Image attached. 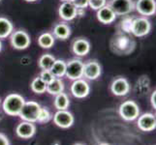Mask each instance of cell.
<instances>
[{
    "mask_svg": "<svg viewBox=\"0 0 156 145\" xmlns=\"http://www.w3.org/2000/svg\"><path fill=\"white\" fill-rule=\"evenodd\" d=\"M25 103L23 96L19 94H10L3 102V110L10 116H19Z\"/></svg>",
    "mask_w": 156,
    "mask_h": 145,
    "instance_id": "1",
    "label": "cell"
},
{
    "mask_svg": "<svg viewBox=\"0 0 156 145\" xmlns=\"http://www.w3.org/2000/svg\"><path fill=\"white\" fill-rule=\"evenodd\" d=\"M41 109V105L34 101L25 102L23 109H21L19 116L23 121H27L31 123L37 122L38 119V114Z\"/></svg>",
    "mask_w": 156,
    "mask_h": 145,
    "instance_id": "2",
    "label": "cell"
},
{
    "mask_svg": "<svg viewBox=\"0 0 156 145\" xmlns=\"http://www.w3.org/2000/svg\"><path fill=\"white\" fill-rule=\"evenodd\" d=\"M119 114L125 121H134L140 115V109L134 101H126L119 106Z\"/></svg>",
    "mask_w": 156,
    "mask_h": 145,
    "instance_id": "3",
    "label": "cell"
},
{
    "mask_svg": "<svg viewBox=\"0 0 156 145\" xmlns=\"http://www.w3.org/2000/svg\"><path fill=\"white\" fill-rule=\"evenodd\" d=\"M151 24L146 18H137L131 21L130 30L137 37H144L149 33Z\"/></svg>",
    "mask_w": 156,
    "mask_h": 145,
    "instance_id": "4",
    "label": "cell"
},
{
    "mask_svg": "<svg viewBox=\"0 0 156 145\" xmlns=\"http://www.w3.org/2000/svg\"><path fill=\"white\" fill-rule=\"evenodd\" d=\"M83 66L84 64L79 59H73L66 63L65 76L72 80L82 78L83 77Z\"/></svg>",
    "mask_w": 156,
    "mask_h": 145,
    "instance_id": "5",
    "label": "cell"
},
{
    "mask_svg": "<svg viewBox=\"0 0 156 145\" xmlns=\"http://www.w3.org/2000/svg\"><path fill=\"white\" fill-rule=\"evenodd\" d=\"M11 44L17 50H25L30 45V37L23 30H18L11 36Z\"/></svg>",
    "mask_w": 156,
    "mask_h": 145,
    "instance_id": "6",
    "label": "cell"
},
{
    "mask_svg": "<svg viewBox=\"0 0 156 145\" xmlns=\"http://www.w3.org/2000/svg\"><path fill=\"white\" fill-rule=\"evenodd\" d=\"M109 6L117 16H124L131 13L135 8L132 0H112Z\"/></svg>",
    "mask_w": 156,
    "mask_h": 145,
    "instance_id": "7",
    "label": "cell"
},
{
    "mask_svg": "<svg viewBox=\"0 0 156 145\" xmlns=\"http://www.w3.org/2000/svg\"><path fill=\"white\" fill-rule=\"evenodd\" d=\"M55 124L62 129H68L74 124V116L71 112L65 110H58L53 116Z\"/></svg>",
    "mask_w": 156,
    "mask_h": 145,
    "instance_id": "8",
    "label": "cell"
},
{
    "mask_svg": "<svg viewBox=\"0 0 156 145\" xmlns=\"http://www.w3.org/2000/svg\"><path fill=\"white\" fill-rule=\"evenodd\" d=\"M89 84L84 79L80 78L74 80L71 86V92L74 97H76L78 99H83L89 94Z\"/></svg>",
    "mask_w": 156,
    "mask_h": 145,
    "instance_id": "9",
    "label": "cell"
},
{
    "mask_svg": "<svg viewBox=\"0 0 156 145\" xmlns=\"http://www.w3.org/2000/svg\"><path fill=\"white\" fill-rule=\"evenodd\" d=\"M135 8L140 15L149 17L156 12V2L155 0H138Z\"/></svg>",
    "mask_w": 156,
    "mask_h": 145,
    "instance_id": "10",
    "label": "cell"
},
{
    "mask_svg": "<svg viewBox=\"0 0 156 145\" xmlns=\"http://www.w3.org/2000/svg\"><path fill=\"white\" fill-rule=\"evenodd\" d=\"M138 127L143 132H151L156 128V119L152 113H144L138 119Z\"/></svg>",
    "mask_w": 156,
    "mask_h": 145,
    "instance_id": "11",
    "label": "cell"
},
{
    "mask_svg": "<svg viewBox=\"0 0 156 145\" xmlns=\"http://www.w3.org/2000/svg\"><path fill=\"white\" fill-rule=\"evenodd\" d=\"M58 14L64 20H72L78 16V9L72 2H63L58 9Z\"/></svg>",
    "mask_w": 156,
    "mask_h": 145,
    "instance_id": "12",
    "label": "cell"
},
{
    "mask_svg": "<svg viewBox=\"0 0 156 145\" xmlns=\"http://www.w3.org/2000/svg\"><path fill=\"white\" fill-rule=\"evenodd\" d=\"M35 132H36L35 125L33 123L27 122V121H23L20 123L17 129H16L17 136L23 139H28L32 137L35 135Z\"/></svg>",
    "mask_w": 156,
    "mask_h": 145,
    "instance_id": "13",
    "label": "cell"
},
{
    "mask_svg": "<svg viewBox=\"0 0 156 145\" xmlns=\"http://www.w3.org/2000/svg\"><path fill=\"white\" fill-rule=\"evenodd\" d=\"M111 90L112 94L115 96H125L130 90V85H129L126 78H118L112 81L111 85Z\"/></svg>",
    "mask_w": 156,
    "mask_h": 145,
    "instance_id": "14",
    "label": "cell"
},
{
    "mask_svg": "<svg viewBox=\"0 0 156 145\" xmlns=\"http://www.w3.org/2000/svg\"><path fill=\"white\" fill-rule=\"evenodd\" d=\"M101 74V67L98 62L90 61L83 66V77L87 79L94 80Z\"/></svg>",
    "mask_w": 156,
    "mask_h": 145,
    "instance_id": "15",
    "label": "cell"
},
{
    "mask_svg": "<svg viewBox=\"0 0 156 145\" xmlns=\"http://www.w3.org/2000/svg\"><path fill=\"white\" fill-rule=\"evenodd\" d=\"M116 18L115 13L112 11V9L109 5H105L99 10H97V19L100 22L104 24L112 23Z\"/></svg>",
    "mask_w": 156,
    "mask_h": 145,
    "instance_id": "16",
    "label": "cell"
},
{
    "mask_svg": "<svg viewBox=\"0 0 156 145\" xmlns=\"http://www.w3.org/2000/svg\"><path fill=\"white\" fill-rule=\"evenodd\" d=\"M90 50V45L87 40L78 39L73 44V52L79 56L87 55Z\"/></svg>",
    "mask_w": 156,
    "mask_h": 145,
    "instance_id": "17",
    "label": "cell"
},
{
    "mask_svg": "<svg viewBox=\"0 0 156 145\" xmlns=\"http://www.w3.org/2000/svg\"><path fill=\"white\" fill-rule=\"evenodd\" d=\"M64 90V83L60 78H55V79L47 84V92L51 95H58L59 93L63 92Z\"/></svg>",
    "mask_w": 156,
    "mask_h": 145,
    "instance_id": "18",
    "label": "cell"
},
{
    "mask_svg": "<svg viewBox=\"0 0 156 145\" xmlns=\"http://www.w3.org/2000/svg\"><path fill=\"white\" fill-rule=\"evenodd\" d=\"M53 34L60 40H66L71 35V29L65 23H58L53 28Z\"/></svg>",
    "mask_w": 156,
    "mask_h": 145,
    "instance_id": "19",
    "label": "cell"
},
{
    "mask_svg": "<svg viewBox=\"0 0 156 145\" xmlns=\"http://www.w3.org/2000/svg\"><path fill=\"white\" fill-rule=\"evenodd\" d=\"M13 24L6 18H0V39L7 38L13 32Z\"/></svg>",
    "mask_w": 156,
    "mask_h": 145,
    "instance_id": "20",
    "label": "cell"
},
{
    "mask_svg": "<svg viewBox=\"0 0 156 145\" xmlns=\"http://www.w3.org/2000/svg\"><path fill=\"white\" fill-rule=\"evenodd\" d=\"M50 71L53 74V76L55 78H62L63 76H65L66 73V63L63 60H56L55 59Z\"/></svg>",
    "mask_w": 156,
    "mask_h": 145,
    "instance_id": "21",
    "label": "cell"
},
{
    "mask_svg": "<svg viewBox=\"0 0 156 145\" xmlns=\"http://www.w3.org/2000/svg\"><path fill=\"white\" fill-rule=\"evenodd\" d=\"M70 105V101L68 96L65 93H59L58 95L55 96V109H57L58 110H65L68 109V106Z\"/></svg>",
    "mask_w": 156,
    "mask_h": 145,
    "instance_id": "22",
    "label": "cell"
},
{
    "mask_svg": "<svg viewBox=\"0 0 156 145\" xmlns=\"http://www.w3.org/2000/svg\"><path fill=\"white\" fill-rule=\"evenodd\" d=\"M38 44L43 48H51L55 44V37L51 33H43L38 38Z\"/></svg>",
    "mask_w": 156,
    "mask_h": 145,
    "instance_id": "23",
    "label": "cell"
},
{
    "mask_svg": "<svg viewBox=\"0 0 156 145\" xmlns=\"http://www.w3.org/2000/svg\"><path fill=\"white\" fill-rule=\"evenodd\" d=\"M31 90L36 94H43L47 91V83L39 78H35L31 82Z\"/></svg>",
    "mask_w": 156,
    "mask_h": 145,
    "instance_id": "24",
    "label": "cell"
},
{
    "mask_svg": "<svg viewBox=\"0 0 156 145\" xmlns=\"http://www.w3.org/2000/svg\"><path fill=\"white\" fill-rule=\"evenodd\" d=\"M55 61V58L51 54H44L42 55L38 61L39 67L42 70H51L53 63Z\"/></svg>",
    "mask_w": 156,
    "mask_h": 145,
    "instance_id": "25",
    "label": "cell"
},
{
    "mask_svg": "<svg viewBox=\"0 0 156 145\" xmlns=\"http://www.w3.org/2000/svg\"><path fill=\"white\" fill-rule=\"evenodd\" d=\"M51 118V115L50 113V111L48 110L46 107H42L40 109L39 114H38V119H37V122L41 123V124H44V123H48Z\"/></svg>",
    "mask_w": 156,
    "mask_h": 145,
    "instance_id": "26",
    "label": "cell"
},
{
    "mask_svg": "<svg viewBox=\"0 0 156 145\" xmlns=\"http://www.w3.org/2000/svg\"><path fill=\"white\" fill-rule=\"evenodd\" d=\"M40 78L44 81L45 83H50L55 78V77L53 76V74L50 71V70H43L40 74Z\"/></svg>",
    "mask_w": 156,
    "mask_h": 145,
    "instance_id": "27",
    "label": "cell"
},
{
    "mask_svg": "<svg viewBox=\"0 0 156 145\" xmlns=\"http://www.w3.org/2000/svg\"><path fill=\"white\" fill-rule=\"evenodd\" d=\"M106 5V0H88V6L93 10H99Z\"/></svg>",
    "mask_w": 156,
    "mask_h": 145,
    "instance_id": "28",
    "label": "cell"
},
{
    "mask_svg": "<svg viewBox=\"0 0 156 145\" xmlns=\"http://www.w3.org/2000/svg\"><path fill=\"white\" fill-rule=\"evenodd\" d=\"M77 9H84L88 6V0H71Z\"/></svg>",
    "mask_w": 156,
    "mask_h": 145,
    "instance_id": "29",
    "label": "cell"
},
{
    "mask_svg": "<svg viewBox=\"0 0 156 145\" xmlns=\"http://www.w3.org/2000/svg\"><path fill=\"white\" fill-rule=\"evenodd\" d=\"M0 145H10L8 137L0 133Z\"/></svg>",
    "mask_w": 156,
    "mask_h": 145,
    "instance_id": "30",
    "label": "cell"
},
{
    "mask_svg": "<svg viewBox=\"0 0 156 145\" xmlns=\"http://www.w3.org/2000/svg\"><path fill=\"white\" fill-rule=\"evenodd\" d=\"M150 103H151V105L153 109H156V92H152L151 97H150Z\"/></svg>",
    "mask_w": 156,
    "mask_h": 145,
    "instance_id": "31",
    "label": "cell"
},
{
    "mask_svg": "<svg viewBox=\"0 0 156 145\" xmlns=\"http://www.w3.org/2000/svg\"><path fill=\"white\" fill-rule=\"evenodd\" d=\"M61 1H63V2H71V0H61Z\"/></svg>",
    "mask_w": 156,
    "mask_h": 145,
    "instance_id": "32",
    "label": "cell"
},
{
    "mask_svg": "<svg viewBox=\"0 0 156 145\" xmlns=\"http://www.w3.org/2000/svg\"><path fill=\"white\" fill-rule=\"evenodd\" d=\"M25 1H28V2H33V1H36V0H25Z\"/></svg>",
    "mask_w": 156,
    "mask_h": 145,
    "instance_id": "33",
    "label": "cell"
},
{
    "mask_svg": "<svg viewBox=\"0 0 156 145\" xmlns=\"http://www.w3.org/2000/svg\"><path fill=\"white\" fill-rule=\"evenodd\" d=\"M1 48H2V44H1V41H0V51H1Z\"/></svg>",
    "mask_w": 156,
    "mask_h": 145,
    "instance_id": "34",
    "label": "cell"
},
{
    "mask_svg": "<svg viewBox=\"0 0 156 145\" xmlns=\"http://www.w3.org/2000/svg\"><path fill=\"white\" fill-rule=\"evenodd\" d=\"M99 145H110V144H108V143H101V144H99Z\"/></svg>",
    "mask_w": 156,
    "mask_h": 145,
    "instance_id": "35",
    "label": "cell"
},
{
    "mask_svg": "<svg viewBox=\"0 0 156 145\" xmlns=\"http://www.w3.org/2000/svg\"><path fill=\"white\" fill-rule=\"evenodd\" d=\"M74 145H83V144H80V143H77V144H74Z\"/></svg>",
    "mask_w": 156,
    "mask_h": 145,
    "instance_id": "36",
    "label": "cell"
},
{
    "mask_svg": "<svg viewBox=\"0 0 156 145\" xmlns=\"http://www.w3.org/2000/svg\"><path fill=\"white\" fill-rule=\"evenodd\" d=\"M0 101H1V100H0Z\"/></svg>",
    "mask_w": 156,
    "mask_h": 145,
    "instance_id": "37",
    "label": "cell"
}]
</instances>
